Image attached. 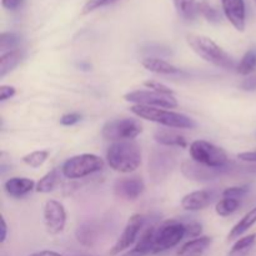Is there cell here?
I'll use <instances>...</instances> for the list:
<instances>
[{
  "label": "cell",
  "mask_w": 256,
  "mask_h": 256,
  "mask_svg": "<svg viewBox=\"0 0 256 256\" xmlns=\"http://www.w3.org/2000/svg\"><path fill=\"white\" fill-rule=\"evenodd\" d=\"M154 139L162 146L166 148H186L188 142L185 136L172 130L159 129L154 132Z\"/></svg>",
  "instance_id": "cell-20"
},
{
  "label": "cell",
  "mask_w": 256,
  "mask_h": 256,
  "mask_svg": "<svg viewBox=\"0 0 256 256\" xmlns=\"http://www.w3.org/2000/svg\"><path fill=\"white\" fill-rule=\"evenodd\" d=\"M19 42L20 38L15 32H2V35H0V50H2V54L16 49Z\"/></svg>",
  "instance_id": "cell-30"
},
{
  "label": "cell",
  "mask_w": 256,
  "mask_h": 256,
  "mask_svg": "<svg viewBox=\"0 0 256 256\" xmlns=\"http://www.w3.org/2000/svg\"><path fill=\"white\" fill-rule=\"evenodd\" d=\"M142 65L150 72L159 75H176L182 72V69L175 65L170 64L166 60H162L160 58L148 56L142 60Z\"/></svg>",
  "instance_id": "cell-17"
},
{
  "label": "cell",
  "mask_w": 256,
  "mask_h": 256,
  "mask_svg": "<svg viewBox=\"0 0 256 256\" xmlns=\"http://www.w3.org/2000/svg\"><path fill=\"white\" fill-rule=\"evenodd\" d=\"M126 102L134 105H145V106L162 108V109H175L178 108V100L175 96L159 94L152 90H135L124 95Z\"/></svg>",
  "instance_id": "cell-9"
},
{
  "label": "cell",
  "mask_w": 256,
  "mask_h": 256,
  "mask_svg": "<svg viewBox=\"0 0 256 256\" xmlns=\"http://www.w3.org/2000/svg\"><path fill=\"white\" fill-rule=\"evenodd\" d=\"M256 222V206L252 208L250 212H248L246 214L242 216V219L230 230L229 235H228V239L234 240L238 239V238L242 236V234L248 232L250 228H252Z\"/></svg>",
  "instance_id": "cell-22"
},
{
  "label": "cell",
  "mask_w": 256,
  "mask_h": 256,
  "mask_svg": "<svg viewBox=\"0 0 256 256\" xmlns=\"http://www.w3.org/2000/svg\"><path fill=\"white\" fill-rule=\"evenodd\" d=\"M214 199V192L210 190H196L189 192L182 199V209L188 212H200L209 206Z\"/></svg>",
  "instance_id": "cell-15"
},
{
  "label": "cell",
  "mask_w": 256,
  "mask_h": 256,
  "mask_svg": "<svg viewBox=\"0 0 256 256\" xmlns=\"http://www.w3.org/2000/svg\"><path fill=\"white\" fill-rule=\"evenodd\" d=\"M256 242V232L254 234H250L246 235V236H242L240 239L236 240L234 245H232V250H230V255H235V254H240V252H245L248 250L249 248H252V245L255 244Z\"/></svg>",
  "instance_id": "cell-31"
},
{
  "label": "cell",
  "mask_w": 256,
  "mask_h": 256,
  "mask_svg": "<svg viewBox=\"0 0 256 256\" xmlns=\"http://www.w3.org/2000/svg\"><path fill=\"white\" fill-rule=\"evenodd\" d=\"M60 182V172L59 169H52L44 175L39 182H36L35 192H42V194H48L52 192L56 188Z\"/></svg>",
  "instance_id": "cell-24"
},
{
  "label": "cell",
  "mask_w": 256,
  "mask_h": 256,
  "mask_svg": "<svg viewBox=\"0 0 256 256\" xmlns=\"http://www.w3.org/2000/svg\"><path fill=\"white\" fill-rule=\"evenodd\" d=\"M122 256H144V255L140 254V252H138L135 249H132V250H130V252H125V254L122 255Z\"/></svg>",
  "instance_id": "cell-43"
},
{
  "label": "cell",
  "mask_w": 256,
  "mask_h": 256,
  "mask_svg": "<svg viewBox=\"0 0 256 256\" xmlns=\"http://www.w3.org/2000/svg\"><path fill=\"white\" fill-rule=\"evenodd\" d=\"M99 234L100 228L94 222H86L84 224L79 225L76 232H75V236H76L78 242L88 248H92L96 244V242L99 240Z\"/></svg>",
  "instance_id": "cell-18"
},
{
  "label": "cell",
  "mask_w": 256,
  "mask_h": 256,
  "mask_svg": "<svg viewBox=\"0 0 256 256\" xmlns=\"http://www.w3.org/2000/svg\"><path fill=\"white\" fill-rule=\"evenodd\" d=\"M230 169H232L230 166L222 168V169L205 166V165L194 162L192 159L185 160V162H182V166H180V170H182V175L185 178L200 182H212V180L218 179V178L222 176L228 172H230Z\"/></svg>",
  "instance_id": "cell-11"
},
{
  "label": "cell",
  "mask_w": 256,
  "mask_h": 256,
  "mask_svg": "<svg viewBox=\"0 0 256 256\" xmlns=\"http://www.w3.org/2000/svg\"><path fill=\"white\" fill-rule=\"evenodd\" d=\"M2 236H0V242H5L6 240V235H8V226H6V222H5V219L2 216Z\"/></svg>",
  "instance_id": "cell-41"
},
{
  "label": "cell",
  "mask_w": 256,
  "mask_h": 256,
  "mask_svg": "<svg viewBox=\"0 0 256 256\" xmlns=\"http://www.w3.org/2000/svg\"><path fill=\"white\" fill-rule=\"evenodd\" d=\"M212 242V239L210 236H199L189 240L178 250L176 256H204Z\"/></svg>",
  "instance_id": "cell-19"
},
{
  "label": "cell",
  "mask_w": 256,
  "mask_h": 256,
  "mask_svg": "<svg viewBox=\"0 0 256 256\" xmlns=\"http://www.w3.org/2000/svg\"><path fill=\"white\" fill-rule=\"evenodd\" d=\"M130 112L140 119L156 122L162 126L172 128V129H194L196 126V122L188 115L172 110H164L162 108L132 105L130 106Z\"/></svg>",
  "instance_id": "cell-3"
},
{
  "label": "cell",
  "mask_w": 256,
  "mask_h": 256,
  "mask_svg": "<svg viewBox=\"0 0 256 256\" xmlns=\"http://www.w3.org/2000/svg\"><path fill=\"white\" fill-rule=\"evenodd\" d=\"M82 120V115L78 114V112H69V114H65L60 118V124L64 125V126H72V125L76 124Z\"/></svg>",
  "instance_id": "cell-36"
},
{
  "label": "cell",
  "mask_w": 256,
  "mask_h": 256,
  "mask_svg": "<svg viewBox=\"0 0 256 256\" xmlns=\"http://www.w3.org/2000/svg\"><path fill=\"white\" fill-rule=\"evenodd\" d=\"M22 59V52L19 49L2 54V56H0V78H4L8 72H10L15 66H18Z\"/></svg>",
  "instance_id": "cell-23"
},
{
  "label": "cell",
  "mask_w": 256,
  "mask_h": 256,
  "mask_svg": "<svg viewBox=\"0 0 256 256\" xmlns=\"http://www.w3.org/2000/svg\"><path fill=\"white\" fill-rule=\"evenodd\" d=\"M184 225H185V236L192 238V239H196V238L200 236V234H202V225L200 224V222L192 220V222H184Z\"/></svg>",
  "instance_id": "cell-35"
},
{
  "label": "cell",
  "mask_w": 256,
  "mask_h": 256,
  "mask_svg": "<svg viewBox=\"0 0 256 256\" xmlns=\"http://www.w3.org/2000/svg\"><path fill=\"white\" fill-rule=\"evenodd\" d=\"M145 182L142 178H120L114 184V194L124 200H135L144 192Z\"/></svg>",
  "instance_id": "cell-13"
},
{
  "label": "cell",
  "mask_w": 256,
  "mask_h": 256,
  "mask_svg": "<svg viewBox=\"0 0 256 256\" xmlns=\"http://www.w3.org/2000/svg\"><path fill=\"white\" fill-rule=\"evenodd\" d=\"M106 162L115 172L130 174L142 164V150L134 140L115 142L108 148Z\"/></svg>",
  "instance_id": "cell-1"
},
{
  "label": "cell",
  "mask_w": 256,
  "mask_h": 256,
  "mask_svg": "<svg viewBox=\"0 0 256 256\" xmlns=\"http://www.w3.org/2000/svg\"><path fill=\"white\" fill-rule=\"evenodd\" d=\"M222 6L230 24L238 32H244L246 26V8L244 0H222Z\"/></svg>",
  "instance_id": "cell-14"
},
{
  "label": "cell",
  "mask_w": 256,
  "mask_h": 256,
  "mask_svg": "<svg viewBox=\"0 0 256 256\" xmlns=\"http://www.w3.org/2000/svg\"><path fill=\"white\" fill-rule=\"evenodd\" d=\"M145 222H146V219H145L144 215L142 214L132 215V216L129 218V220H128L126 225H125L124 230H122L119 239L116 240L114 246L110 249L109 254L112 256H115V255H119L120 252H122L124 250L129 249V248L136 242L140 232L144 230Z\"/></svg>",
  "instance_id": "cell-10"
},
{
  "label": "cell",
  "mask_w": 256,
  "mask_h": 256,
  "mask_svg": "<svg viewBox=\"0 0 256 256\" xmlns=\"http://www.w3.org/2000/svg\"><path fill=\"white\" fill-rule=\"evenodd\" d=\"M44 222L48 232L58 235L64 230L66 224V212L62 202L56 200H48L44 205Z\"/></svg>",
  "instance_id": "cell-12"
},
{
  "label": "cell",
  "mask_w": 256,
  "mask_h": 256,
  "mask_svg": "<svg viewBox=\"0 0 256 256\" xmlns=\"http://www.w3.org/2000/svg\"><path fill=\"white\" fill-rule=\"evenodd\" d=\"M16 92L14 86H10V85H2L0 86V102H5V100L12 98Z\"/></svg>",
  "instance_id": "cell-37"
},
{
  "label": "cell",
  "mask_w": 256,
  "mask_h": 256,
  "mask_svg": "<svg viewBox=\"0 0 256 256\" xmlns=\"http://www.w3.org/2000/svg\"><path fill=\"white\" fill-rule=\"evenodd\" d=\"M178 156L175 152L165 148H154L149 156V175L154 182H162L176 166Z\"/></svg>",
  "instance_id": "cell-6"
},
{
  "label": "cell",
  "mask_w": 256,
  "mask_h": 256,
  "mask_svg": "<svg viewBox=\"0 0 256 256\" xmlns=\"http://www.w3.org/2000/svg\"><path fill=\"white\" fill-rule=\"evenodd\" d=\"M190 156L194 162L210 168H222L230 166L229 156L222 148L216 146L206 140H195L190 144Z\"/></svg>",
  "instance_id": "cell-4"
},
{
  "label": "cell",
  "mask_w": 256,
  "mask_h": 256,
  "mask_svg": "<svg viewBox=\"0 0 256 256\" xmlns=\"http://www.w3.org/2000/svg\"><path fill=\"white\" fill-rule=\"evenodd\" d=\"M240 89L244 90V92H254V90H256V75L242 80V84H240Z\"/></svg>",
  "instance_id": "cell-38"
},
{
  "label": "cell",
  "mask_w": 256,
  "mask_h": 256,
  "mask_svg": "<svg viewBox=\"0 0 256 256\" xmlns=\"http://www.w3.org/2000/svg\"><path fill=\"white\" fill-rule=\"evenodd\" d=\"M198 12L200 15L205 18L208 22H214V24H218V22H222V14L219 12V10L215 9L214 6L209 4L208 2H198Z\"/></svg>",
  "instance_id": "cell-28"
},
{
  "label": "cell",
  "mask_w": 256,
  "mask_h": 256,
  "mask_svg": "<svg viewBox=\"0 0 256 256\" xmlns=\"http://www.w3.org/2000/svg\"><path fill=\"white\" fill-rule=\"evenodd\" d=\"M249 192V186L248 185H242V186H232L226 188L222 192V198H230V199H242V196L248 194Z\"/></svg>",
  "instance_id": "cell-34"
},
{
  "label": "cell",
  "mask_w": 256,
  "mask_h": 256,
  "mask_svg": "<svg viewBox=\"0 0 256 256\" xmlns=\"http://www.w3.org/2000/svg\"><path fill=\"white\" fill-rule=\"evenodd\" d=\"M155 232H156V226H154V225H149V226L144 228L134 249L144 256L152 252V250H154Z\"/></svg>",
  "instance_id": "cell-21"
},
{
  "label": "cell",
  "mask_w": 256,
  "mask_h": 256,
  "mask_svg": "<svg viewBox=\"0 0 256 256\" xmlns=\"http://www.w3.org/2000/svg\"><path fill=\"white\" fill-rule=\"evenodd\" d=\"M172 2H174L178 14L184 19L192 20L199 14L196 0H172Z\"/></svg>",
  "instance_id": "cell-25"
},
{
  "label": "cell",
  "mask_w": 256,
  "mask_h": 256,
  "mask_svg": "<svg viewBox=\"0 0 256 256\" xmlns=\"http://www.w3.org/2000/svg\"><path fill=\"white\" fill-rule=\"evenodd\" d=\"M185 238V225L180 220H168L156 228L152 252H166L176 246Z\"/></svg>",
  "instance_id": "cell-8"
},
{
  "label": "cell",
  "mask_w": 256,
  "mask_h": 256,
  "mask_svg": "<svg viewBox=\"0 0 256 256\" xmlns=\"http://www.w3.org/2000/svg\"><path fill=\"white\" fill-rule=\"evenodd\" d=\"M80 256H89V255H80Z\"/></svg>",
  "instance_id": "cell-44"
},
{
  "label": "cell",
  "mask_w": 256,
  "mask_h": 256,
  "mask_svg": "<svg viewBox=\"0 0 256 256\" xmlns=\"http://www.w3.org/2000/svg\"><path fill=\"white\" fill-rule=\"evenodd\" d=\"M24 0H2V5L4 9L10 10V12H14L18 10L22 5Z\"/></svg>",
  "instance_id": "cell-39"
},
{
  "label": "cell",
  "mask_w": 256,
  "mask_h": 256,
  "mask_svg": "<svg viewBox=\"0 0 256 256\" xmlns=\"http://www.w3.org/2000/svg\"><path fill=\"white\" fill-rule=\"evenodd\" d=\"M142 125L140 122L130 118L122 119H112L104 124L102 129V135L105 140L109 142H124V140H134L138 135L142 134Z\"/></svg>",
  "instance_id": "cell-7"
},
{
  "label": "cell",
  "mask_w": 256,
  "mask_h": 256,
  "mask_svg": "<svg viewBox=\"0 0 256 256\" xmlns=\"http://www.w3.org/2000/svg\"><path fill=\"white\" fill-rule=\"evenodd\" d=\"M119 2V0H88L85 2L84 8H82V14H90V12H95L96 9H100V8L108 6V5H112L114 2Z\"/></svg>",
  "instance_id": "cell-33"
},
{
  "label": "cell",
  "mask_w": 256,
  "mask_h": 256,
  "mask_svg": "<svg viewBox=\"0 0 256 256\" xmlns=\"http://www.w3.org/2000/svg\"><path fill=\"white\" fill-rule=\"evenodd\" d=\"M256 70V48L248 50L236 66L238 74L250 75Z\"/></svg>",
  "instance_id": "cell-26"
},
{
  "label": "cell",
  "mask_w": 256,
  "mask_h": 256,
  "mask_svg": "<svg viewBox=\"0 0 256 256\" xmlns=\"http://www.w3.org/2000/svg\"><path fill=\"white\" fill-rule=\"evenodd\" d=\"M144 86L152 90V92H159V94L168 95V96H175V92H172L169 86H166V85L162 84V82H155V80H146V82H144Z\"/></svg>",
  "instance_id": "cell-32"
},
{
  "label": "cell",
  "mask_w": 256,
  "mask_h": 256,
  "mask_svg": "<svg viewBox=\"0 0 256 256\" xmlns=\"http://www.w3.org/2000/svg\"><path fill=\"white\" fill-rule=\"evenodd\" d=\"M48 156H49V152L48 150H36V152H32L30 154L22 156V162L26 164L30 168H40L45 162H46Z\"/></svg>",
  "instance_id": "cell-29"
},
{
  "label": "cell",
  "mask_w": 256,
  "mask_h": 256,
  "mask_svg": "<svg viewBox=\"0 0 256 256\" xmlns=\"http://www.w3.org/2000/svg\"><path fill=\"white\" fill-rule=\"evenodd\" d=\"M186 42L192 52H196L205 62L225 70L236 69L238 65L235 64V60L210 38L204 35L188 34Z\"/></svg>",
  "instance_id": "cell-2"
},
{
  "label": "cell",
  "mask_w": 256,
  "mask_h": 256,
  "mask_svg": "<svg viewBox=\"0 0 256 256\" xmlns=\"http://www.w3.org/2000/svg\"><path fill=\"white\" fill-rule=\"evenodd\" d=\"M29 256H62V255H60L59 252H52V250H42V252H34V254H32Z\"/></svg>",
  "instance_id": "cell-42"
},
{
  "label": "cell",
  "mask_w": 256,
  "mask_h": 256,
  "mask_svg": "<svg viewBox=\"0 0 256 256\" xmlns=\"http://www.w3.org/2000/svg\"><path fill=\"white\" fill-rule=\"evenodd\" d=\"M240 206L239 199H230V198H222L218 204L215 205V212L219 216H229V215L234 214Z\"/></svg>",
  "instance_id": "cell-27"
},
{
  "label": "cell",
  "mask_w": 256,
  "mask_h": 256,
  "mask_svg": "<svg viewBox=\"0 0 256 256\" xmlns=\"http://www.w3.org/2000/svg\"><path fill=\"white\" fill-rule=\"evenodd\" d=\"M35 186L36 184L28 178H10L4 182L5 192L15 199L28 195L30 192L35 190Z\"/></svg>",
  "instance_id": "cell-16"
},
{
  "label": "cell",
  "mask_w": 256,
  "mask_h": 256,
  "mask_svg": "<svg viewBox=\"0 0 256 256\" xmlns=\"http://www.w3.org/2000/svg\"><path fill=\"white\" fill-rule=\"evenodd\" d=\"M238 159L245 162H250V164H256V152H240V154H238Z\"/></svg>",
  "instance_id": "cell-40"
},
{
  "label": "cell",
  "mask_w": 256,
  "mask_h": 256,
  "mask_svg": "<svg viewBox=\"0 0 256 256\" xmlns=\"http://www.w3.org/2000/svg\"><path fill=\"white\" fill-rule=\"evenodd\" d=\"M104 160L94 154L72 156L62 164V174L68 179H82L104 169Z\"/></svg>",
  "instance_id": "cell-5"
}]
</instances>
